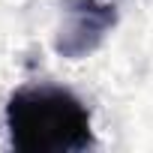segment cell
<instances>
[{
	"label": "cell",
	"instance_id": "1",
	"mask_svg": "<svg viewBox=\"0 0 153 153\" xmlns=\"http://www.w3.org/2000/svg\"><path fill=\"white\" fill-rule=\"evenodd\" d=\"M6 132L18 153H78L96 144L90 108L57 84L18 87L6 102Z\"/></svg>",
	"mask_w": 153,
	"mask_h": 153
},
{
	"label": "cell",
	"instance_id": "2",
	"mask_svg": "<svg viewBox=\"0 0 153 153\" xmlns=\"http://www.w3.org/2000/svg\"><path fill=\"white\" fill-rule=\"evenodd\" d=\"M117 24V6L102 0H69L63 24L54 36V51L66 60L93 54Z\"/></svg>",
	"mask_w": 153,
	"mask_h": 153
}]
</instances>
